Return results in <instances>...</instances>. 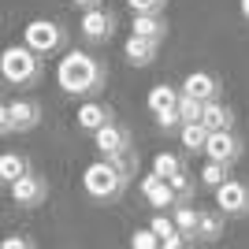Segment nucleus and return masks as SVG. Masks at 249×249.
Wrapping results in <instances>:
<instances>
[{"mask_svg":"<svg viewBox=\"0 0 249 249\" xmlns=\"http://www.w3.org/2000/svg\"><path fill=\"white\" fill-rule=\"evenodd\" d=\"M160 45L164 41H153V37H142V34H130L123 45V56L130 67H149V63L160 56Z\"/></svg>","mask_w":249,"mask_h":249,"instance_id":"14","label":"nucleus"},{"mask_svg":"<svg viewBox=\"0 0 249 249\" xmlns=\"http://www.w3.org/2000/svg\"><path fill=\"white\" fill-rule=\"evenodd\" d=\"M126 186H130V178L119 171V164L112 156H101L82 171V190L93 205H115L126 194Z\"/></svg>","mask_w":249,"mask_h":249,"instance_id":"2","label":"nucleus"},{"mask_svg":"<svg viewBox=\"0 0 249 249\" xmlns=\"http://www.w3.org/2000/svg\"><path fill=\"white\" fill-rule=\"evenodd\" d=\"M142 197L149 201V205L156 208V212H171L175 208V190H171V178H164V175H145L142 178Z\"/></svg>","mask_w":249,"mask_h":249,"instance_id":"10","label":"nucleus"},{"mask_svg":"<svg viewBox=\"0 0 249 249\" xmlns=\"http://www.w3.org/2000/svg\"><path fill=\"white\" fill-rule=\"evenodd\" d=\"M0 246H4V249H30L34 242H30V238H22V234H8V238L0 242Z\"/></svg>","mask_w":249,"mask_h":249,"instance_id":"29","label":"nucleus"},{"mask_svg":"<svg viewBox=\"0 0 249 249\" xmlns=\"http://www.w3.org/2000/svg\"><path fill=\"white\" fill-rule=\"evenodd\" d=\"M115 123V108L104 101H93V97H86L82 108H78V130H86V134H97L101 126Z\"/></svg>","mask_w":249,"mask_h":249,"instance_id":"11","label":"nucleus"},{"mask_svg":"<svg viewBox=\"0 0 249 249\" xmlns=\"http://www.w3.org/2000/svg\"><path fill=\"white\" fill-rule=\"evenodd\" d=\"M153 171L164 175V178H171V175H178V171H186V156L182 153H156L153 156Z\"/></svg>","mask_w":249,"mask_h":249,"instance_id":"22","label":"nucleus"},{"mask_svg":"<svg viewBox=\"0 0 249 249\" xmlns=\"http://www.w3.org/2000/svg\"><path fill=\"white\" fill-rule=\"evenodd\" d=\"M93 145H97L101 156L126 153V149H130V130H126L123 123H108V126H101V130L93 134Z\"/></svg>","mask_w":249,"mask_h":249,"instance_id":"12","label":"nucleus"},{"mask_svg":"<svg viewBox=\"0 0 249 249\" xmlns=\"http://www.w3.org/2000/svg\"><path fill=\"white\" fill-rule=\"evenodd\" d=\"M134 34H142V37H153V41H164V37H167V19H164V11L134 15Z\"/></svg>","mask_w":249,"mask_h":249,"instance_id":"21","label":"nucleus"},{"mask_svg":"<svg viewBox=\"0 0 249 249\" xmlns=\"http://www.w3.org/2000/svg\"><path fill=\"white\" fill-rule=\"evenodd\" d=\"M216 208L223 216H249V182L227 178L223 186H216Z\"/></svg>","mask_w":249,"mask_h":249,"instance_id":"8","label":"nucleus"},{"mask_svg":"<svg viewBox=\"0 0 249 249\" xmlns=\"http://www.w3.org/2000/svg\"><path fill=\"white\" fill-rule=\"evenodd\" d=\"M171 216H175L178 231L190 238V246L197 242V219H201V208H194V201H175V208H171Z\"/></svg>","mask_w":249,"mask_h":249,"instance_id":"18","label":"nucleus"},{"mask_svg":"<svg viewBox=\"0 0 249 249\" xmlns=\"http://www.w3.org/2000/svg\"><path fill=\"white\" fill-rule=\"evenodd\" d=\"M227 178H231V164H223V160H208V164L201 167V186H208V190L223 186Z\"/></svg>","mask_w":249,"mask_h":249,"instance_id":"23","label":"nucleus"},{"mask_svg":"<svg viewBox=\"0 0 249 249\" xmlns=\"http://www.w3.org/2000/svg\"><path fill=\"white\" fill-rule=\"evenodd\" d=\"M41 115L45 108L34 97H15V101H4L0 104V134H30L41 126Z\"/></svg>","mask_w":249,"mask_h":249,"instance_id":"4","label":"nucleus"},{"mask_svg":"<svg viewBox=\"0 0 249 249\" xmlns=\"http://www.w3.org/2000/svg\"><path fill=\"white\" fill-rule=\"evenodd\" d=\"M22 41L30 45L34 52H41V56H56V52H63L71 45V34H67V26L56 22V19H34V22H26Z\"/></svg>","mask_w":249,"mask_h":249,"instance_id":"5","label":"nucleus"},{"mask_svg":"<svg viewBox=\"0 0 249 249\" xmlns=\"http://www.w3.org/2000/svg\"><path fill=\"white\" fill-rule=\"evenodd\" d=\"M78 30H82V37L89 45H104V41H112L115 30H119V15L112 8H89V11H82Z\"/></svg>","mask_w":249,"mask_h":249,"instance_id":"6","label":"nucleus"},{"mask_svg":"<svg viewBox=\"0 0 249 249\" xmlns=\"http://www.w3.org/2000/svg\"><path fill=\"white\" fill-rule=\"evenodd\" d=\"M205 123H208V130H234L238 115H234V108H231V104H223V101L216 97V101L205 104Z\"/></svg>","mask_w":249,"mask_h":249,"instance_id":"17","label":"nucleus"},{"mask_svg":"<svg viewBox=\"0 0 249 249\" xmlns=\"http://www.w3.org/2000/svg\"><path fill=\"white\" fill-rule=\"evenodd\" d=\"M208 123L205 119H197V123H182V130H178V142H182V149L186 153H205V145H208Z\"/></svg>","mask_w":249,"mask_h":249,"instance_id":"19","label":"nucleus"},{"mask_svg":"<svg viewBox=\"0 0 249 249\" xmlns=\"http://www.w3.org/2000/svg\"><path fill=\"white\" fill-rule=\"evenodd\" d=\"M0 78L15 89H34V86L45 78V63L41 52H34L30 45H11V49L0 52Z\"/></svg>","mask_w":249,"mask_h":249,"instance_id":"3","label":"nucleus"},{"mask_svg":"<svg viewBox=\"0 0 249 249\" xmlns=\"http://www.w3.org/2000/svg\"><path fill=\"white\" fill-rule=\"evenodd\" d=\"M78 11H89V8H104V0H71Z\"/></svg>","mask_w":249,"mask_h":249,"instance_id":"30","label":"nucleus"},{"mask_svg":"<svg viewBox=\"0 0 249 249\" xmlns=\"http://www.w3.org/2000/svg\"><path fill=\"white\" fill-rule=\"evenodd\" d=\"M126 8L134 11V15H149V11H164L167 0H126Z\"/></svg>","mask_w":249,"mask_h":249,"instance_id":"28","label":"nucleus"},{"mask_svg":"<svg viewBox=\"0 0 249 249\" xmlns=\"http://www.w3.org/2000/svg\"><path fill=\"white\" fill-rule=\"evenodd\" d=\"M178 112H182V123H197V119H205V101H197V97H186V93H182V101H178Z\"/></svg>","mask_w":249,"mask_h":249,"instance_id":"25","label":"nucleus"},{"mask_svg":"<svg viewBox=\"0 0 249 249\" xmlns=\"http://www.w3.org/2000/svg\"><path fill=\"white\" fill-rule=\"evenodd\" d=\"M238 11H242V19L249 22V0H238Z\"/></svg>","mask_w":249,"mask_h":249,"instance_id":"31","label":"nucleus"},{"mask_svg":"<svg viewBox=\"0 0 249 249\" xmlns=\"http://www.w3.org/2000/svg\"><path fill=\"white\" fill-rule=\"evenodd\" d=\"M156 126H160L164 134H171V130H182V112H178V108H171V112H160V115H156Z\"/></svg>","mask_w":249,"mask_h":249,"instance_id":"27","label":"nucleus"},{"mask_svg":"<svg viewBox=\"0 0 249 249\" xmlns=\"http://www.w3.org/2000/svg\"><path fill=\"white\" fill-rule=\"evenodd\" d=\"M178 101H182V86H171V82H156L153 89H149V97H145V104H149L153 115L178 108Z\"/></svg>","mask_w":249,"mask_h":249,"instance_id":"15","label":"nucleus"},{"mask_svg":"<svg viewBox=\"0 0 249 249\" xmlns=\"http://www.w3.org/2000/svg\"><path fill=\"white\" fill-rule=\"evenodd\" d=\"M8 194L19 208H41L49 201V178L37 175V171H26L22 178H15L8 186Z\"/></svg>","mask_w":249,"mask_h":249,"instance_id":"7","label":"nucleus"},{"mask_svg":"<svg viewBox=\"0 0 249 249\" xmlns=\"http://www.w3.org/2000/svg\"><path fill=\"white\" fill-rule=\"evenodd\" d=\"M56 82H60L63 93H71V97H97L104 86H108V67H104L97 56L74 49L60 60Z\"/></svg>","mask_w":249,"mask_h":249,"instance_id":"1","label":"nucleus"},{"mask_svg":"<svg viewBox=\"0 0 249 249\" xmlns=\"http://www.w3.org/2000/svg\"><path fill=\"white\" fill-rule=\"evenodd\" d=\"M182 93L186 97H197V101H216V97H223V82H219L212 71H194L186 74V82H182Z\"/></svg>","mask_w":249,"mask_h":249,"instance_id":"13","label":"nucleus"},{"mask_svg":"<svg viewBox=\"0 0 249 249\" xmlns=\"http://www.w3.org/2000/svg\"><path fill=\"white\" fill-rule=\"evenodd\" d=\"M242 153H246V142H242L234 130H212V134H208V145H205L208 160L234 164V160H242Z\"/></svg>","mask_w":249,"mask_h":249,"instance_id":"9","label":"nucleus"},{"mask_svg":"<svg viewBox=\"0 0 249 249\" xmlns=\"http://www.w3.org/2000/svg\"><path fill=\"white\" fill-rule=\"evenodd\" d=\"M223 212L219 208H201V219H197V242L201 246H216L223 238Z\"/></svg>","mask_w":249,"mask_h":249,"instance_id":"16","label":"nucleus"},{"mask_svg":"<svg viewBox=\"0 0 249 249\" xmlns=\"http://www.w3.org/2000/svg\"><path fill=\"white\" fill-rule=\"evenodd\" d=\"M171 190H175V197H178V201H194V197H197V182H194L186 171L171 175Z\"/></svg>","mask_w":249,"mask_h":249,"instance_id":"24","label":"nucleus"},{"mask_svg":"<svg viewBox=\"0 0 249 249\" xmlns=\"http://www.w3.org/2000/svg\"><path fill=\"white\" fill-rule=\"evenodd\" d=\"M26 171H34L26 153H4V156H0V182H4V186H11V182L22 178Z\"/></svg>","mask_w":249,"mask_h":249,"instance_id":"20","label":"nucleus"},{"mask_svg":"<svg viewBox=\"0 0 249 249\" xmlns=\"http://www.w3.org/2000/svg\"><path fill=\"white\" fill-rule=\"evenodd\" d=\"M130 246L134 249H156L160 246V234H156L153 227H138L134 234H130Z\"/></svg>","mask_w":249,"mask_h":249,"instance_id":"26","label":"nucleus"}]
</instances>
